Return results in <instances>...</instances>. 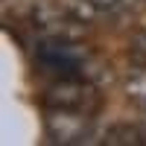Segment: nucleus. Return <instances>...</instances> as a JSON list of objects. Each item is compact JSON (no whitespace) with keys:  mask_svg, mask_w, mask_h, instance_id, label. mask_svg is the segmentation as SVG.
I'll return each mask as SVG.
<instances>
[{"mask_svg":"<svg viewBox=\"0 0 146 146\" xmlns=\"http://www.w3.org/2000/svg\"><path fill=\"white\" fill-rule=\"evenodd\" d=\"M44 129L53 143H85V135H91V114L73 108H47Z\"/></svg>","mask_w":146,"mask_h":146,"instance_id":"nucleus-1","label":"nucleus"},{"mask_svg":"<svg viewBox=\"0 0 146 146\" xmlns=\"http://www.w3.org/2000/svg\"><path fill=\"white\" fill-rule=\"evenodd\" d=\"M96 102V94L91 91V85L76 82V76L58 79L50 91L44 94L47 108H73V111H91Z\"/></svg>","mask_w":146,"mask_h":146,"instance_id":"nucleus-2","label":"nucleus"},{"mask_svg":"<svg viewBox=\"0 0 146 146\" xmlns=\"http://www.w3.org/2000/svg\"><path fill=\"white\" fill-rule=\"evenodd\" d=\"M102 140H105V143H111V146H143V143H146V131H143V126L114 123V126H108V129H105Z\"/></svg>","mask_w":146,"mask_h":146,"instance_id":"nucleus-3","label":"nucleus"},{"mask_svg":"<svg viewBox=\"0 0 146 146\" xmlns=\"http://www.w3.org/2000/svg\"><path fill=\"white\" fill-rule=\"evenodd\" d=\"M91 3L96 6V12H114L123 0H91Z\"/></svg>","mask_w":146,"mask_h":146,"instance_id":"nucleus-4","label":"nucleus"}]
</instances>
